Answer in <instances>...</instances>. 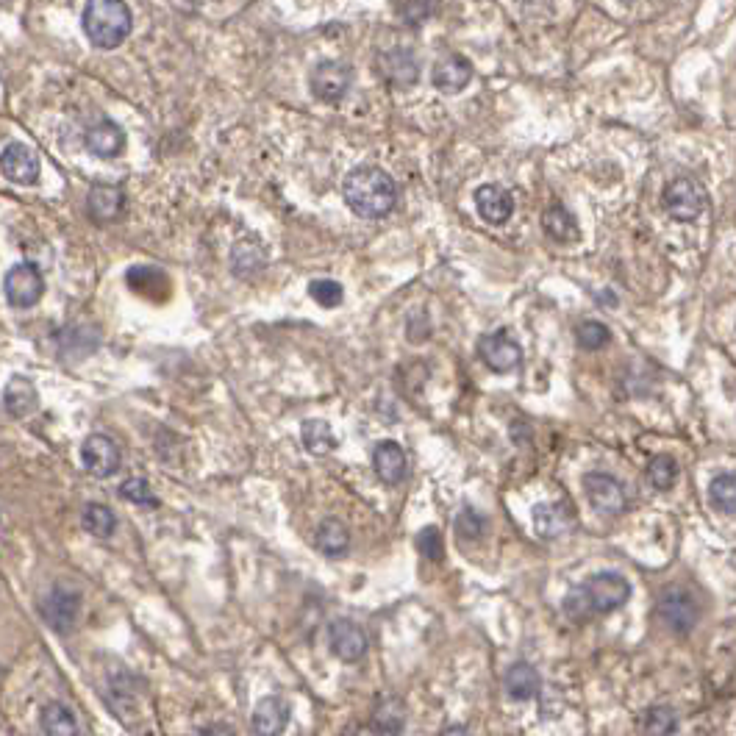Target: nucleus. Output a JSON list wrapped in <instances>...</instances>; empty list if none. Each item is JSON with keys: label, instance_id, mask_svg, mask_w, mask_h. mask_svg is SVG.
<instances>
[{"label": "nucleus", "instance_id": "37", "mask_svg": "<svg viewBox=\"0 0 736 736\" xmlns=\"http://www.w3.org/2000/svg\"><path fill=\"white\" fill-rule=\"evenodd\" d=\"M417 550L428 562H442L445 559V545H442V531L437 525H425L417 534Z\"/></svg>", "mask_w": 736, "mask_h": 736}, {"label": "nucleus", "instance_id": "30", "mask_svg": "<svg viewBox=\"0 0 736 736\" xmlns=\"http://www.w3.org/2000/svg\"><path fill=\"white\" fill-rule=\"evenodd\" d=\"M709 500H712L717 512L736 514V475L720 473L717 478H712V484H709Z\"/></svg>", "mask_w": 736, "mask_h": 736}, {"label": "nucleus", "instance_id": "10", "mask_svg": "<svg viewBox=\"0 0 736 736\" xmlns=\"http://www.w3.org/2000/svg\"><path fill=\"white\" fill-rule=\"evenodd\" d=\"M81 464H84V470L89 475H95V478H109L120 470V464H123V453H120V445L114 442L112 437H106V434H92L87 437L84 442V448H81Z\"/></svg>", "mask_w": 736, "mask_h": 736}, {"label": "nucleus", "instance_id": "12", "mask_svg": "<svg viewBox=\"0 0 736 736\" xmlns=\"http://www.w3.org/2000/svg\"><path fill=\"white\" fill-rule=\"evenodd\" d=\"M0 162H3V175L12 184L31 187L39 181V156L25 142H6Z\"/></svg>", "mask_w": 736, "mask_h": 736}, {"label": "nucleus", "instance_id": "7", "mask_svg": "<svg viewBox=\"0 0 736 736\" xmlns=\"http://www.w3.org/2000/svg\"><path fill=\"white\" fill-rule=\"evenodd\" d=\"M350 84H353V70L339 59L317 62L309 73V87L320 103H339L348 95Z\"/></svg>", "mask_w": 736, "mask_h": 736}, {"label": "nucleus", "instance_id": "20", "mask_svg": "<svg viewBox=\"0 0 736 736\" xmlns=\"http://www.w3.org/2000/svg\"><path fill=\"white\" fill-rule=\"evenodd\" d=\"M373 467L384 484H400L403 475H406V453H403L398 442L384 439L373 450Z\"/></svg>", "mask_w": 736, "mask_h": 736}, {"label": "nucleus", "instance_id": "22", "mask_svg": "<svg viewBox=\"0 0 736 736\" xmlns=\"http://www.w3.org/2000/svg\"><path fill=\"white\" fill-rule=\"evenodd\" d=\"M381 73L387 75V81L395 87H412L420 78V67L414 62L412 50H389L381 56Z\"/></svg>", "mask_w": 736, "mask_h": 736}, {"label": "nucleus", "instance_id": "19", "mask_svg": "<svg viewBox=\"0 0 736 736\" xmlns=\"http://www.w3.org/2000/svg\"><path fill=\"white\" fill-rule=\"evenodd\" d=\"M289 725V703L284 698H264L253 709V731L262 736H278L287 731Z\"/></svg>", "mask_w": 736, "mask_h": 736}, {"label": "nucleus", "instance_id": "4", "mask_svg": "<svg viewBox=\"0 0 736 736\" xmlns=\"http://www.w3.org/2000/svg\"><path fill=\"white\" fill-rule=\"evenodd\" d=\"M656 614L673 634H689L700 620V603L689 589L670 587L656 600Z\"/></svg>", "mask_w": 736, "mask_h": 736}, {"label": "nucleus", "instance_id": "29", "mask_svg": "<svg viewBox=\"0 0 736 736\" xmlns=\"http://www.w3.org/2000/svg\"><path fill=\"white\" fill-rule=\"evenodd\" d=\"M403 720H406V712H403V703L398 698L378 700V706H375L373 712V731L400 734L403 731Z\"/></svg>", "mask_w": 736, "mask_h": 736}, {"label": "nucleus", "instance_id": "13", "mask_svg": "<svg viewBox=\"0 0 736 736\" xmlns=\"http://www.w3.org/2000/svg\"><path fill=\"white\" fill-rule=\"evenodd\" d=\"M434 87L442 92V95H459L464 89L470 87L473 81V62L467 56H459V53H450L445 59H439L434 64V75H431Z\"/></svg>", "mask_w": 736, "mask_h": 736}, {"label": "nucleus", "instance_id": "32", "mask_svg": "<svg viewBox=\"0 0 736 736\" xmlns=\"http://www.w3.org/2000/svg\"><path fill=\"white\" fill-rule=\"evenodd\" d=\"M575 339L584 350H600L612 342V331L603 323H598V320H584L575 328Z\"/></svg>", "mask_w": 736, "mask_h": 736}, {"label": "nucleus", "instance_id": "11", "mask_svg": "<svg viewBox=\"0 0 736 736\" xmlns=\"http://www.w3.org/2000/svg\"><path fill=\"white\" fill-rule=\"evenodd\" d=\"M478 356L484 359L492 373H512V370H517V364L523 362V350L506 331H495V334L481 337Z\"/></svg>", "mask_w": 736, "mask_h": 736}, {"label": "nucleus", "instance_id": "18", "mask_svg": "<svg viewBox=\"0 0 736 736\" xmlns=\"http://www.w3.org/2000/svg\"><path fill=\"white\" fill-rule=\"evenodd\" d=\"M84 145H87L89 153L98 156V159H114V156H120L125 148L123 128L114 123V120H100V123H95L87 131Z\"/></svg>", "mask_w": 736, "mask_h": 736}, {"label": "nucleus", "instance_id": "34", "mask_svg": "<svg viewBox=\"0 0 736 736\" xmlns=\"http://www.w3.org/2000/svg\"><path fill=\"white\" fill-rule=\"evenodd\" d=\"M642 731L645 734H675L678 731V720H675V712L670 706H653L648 714H645V723H642Z\"/></svg>", "mask_w": 736, "mask_h": 736}, {"label": "nucleus", "instance_id": "16", "mask_svg": "<svg viewBox=\"0 0 736 736\" xmlns=\"http://www.w3.org/2000/svg\"><path fill=\"white\" fill-rule=\"evenodd\" d=\"M475 209L489 225L509 223L514 214V195L500 184H484L475 189Z\"/></svg>", "mask_w": 736, "mask_h": 736}, {"label": "nucleus", "instance_id": "28", "mask_svg": "<svg viewBox=\"0 0 736 736\" xmlns=\"http://www.w3.org/2000/svg\"><path fill=\"white\" fill-rule=\"evenodd\" d=\"M81 525H84V531L92 534V537L98 539H109L117 531V517L109 506H103V503H87L84 506V514H81Z\"/></svg>", "mask_w": 736, "mask_h": 736}, {"label": "nucleus", "instance_id": "2", "mask_svg": "<svg viewBox=\"0 0 736 736\" xmlns=\"http://www.w3.org/2000/svg\"><path fill=\"white\" fill-rule=\"evenodd\" d=\"M631 598V584L620 573H598L567 592L564 614L573 623H587L595 614H609Z\"/></svg>", "mask_w": 736, "mask_h": 736}, {"label": "nucleus", "instance_id": "26", "mask_svg": "<svg viewBox=\"0 0 736 736\" xmlns=\"http://www.w3.org/2000/svg\"><path fill=\"white\" fill-rule=\"evenodd\" d=\"M300 439H303V448L312 456H328L339 445L337 437H334V428L325 420H306L300 425Z\"/></svg>", "mask_w": 736, "mask_h": 736}, {"label": "nucleus", "instance_id": "17", "mask_svg": "<svg viewBox=\"0 0 736 736\" xmlns=\"http://www.w3.org/2000/svg\"><path fill=\"white\" fill-rule=\"evenodd\" d=\"M534 531L542 539H562L573 531V512L564 503L534 506Z\"/></svg>", "mask_w": 736, "mask_h": 736}, {"label": "nucleus", "instance_id": "27", "mask_svg": "<svg viewBox=\"0 0 736 736\" xmlns=\"http://www.w3.org/2000/svg\"><path fill=\"white\" fill-rule=\"evenodd\" d=\"M542 228H545V234L550 239H556V242H575V239L581 237L578 234V223H575V217L564 206H548L545 214H542Z\"/></svg>", "mask_w": 736, "mask_h": 736}, {"label": "nucleus", "instance_id": "24", "mask_svg": "<svg viewBox=\"0 0 736 736\" xmlns=\"http://www.w3.org/2000/svg\"><path fill=\"white\" fill-rule=\"evenodd\" d=\"M314 542H317V550L328 556V559H342L350 548V534L345 525L334 520V517H328L320 523L317 528V534H314Z\"/></svg>", "mask_w": 736, "mask_h": 736}, {"label": "nucleus", "instance_id": "5", "mask_svg": "<svg viewBox=\"0 0 736 736\" xmlns=\"http://www.w3.org/2000/svg\"><path fill=\"white\" fill-rule=\"evenodd\" d=\"M709 206V195L695 178H675L664 189V212L678 223H692Z\"/></svg>", "mask_w": 736, "mask_h": 736}, {"label": "nucleus", "instance_id": "6", "mask_svg": "<svg viewBox=\"0 0 736 736\" xmlns=\"http://www.w3.org/2000/svg\"><path fill=\"white\" fill-rule=\"evenodd\" d=\"M3 292H6V303L12 309H31L45 295V278L34 264L20 262L14 264L3 278Z\"/></svg>", "mask_w": 736, "mask_h": 736}, {"label": "nucleus", "instance_id": "31", "mask_svg": "<svg viewBox=\"0 0 736 736\" xmlns=\"http://www.w3.org/2000/svg\"><path fill=\"white\" fill-rule=\"evenodd\" d=\"M648 481L659 492H667V489L675 487V481H678V462H675L670 453H659V456L650 459Z\"/></svg>", "mask_w": 736, "mask_h": 736}, {"label": "nucleus", "instance_id": "14", "mask_svg": "<svg viewBox=\"0 0 736 736\" xmlns=\"http://www.w3.org/2000/svg\"><path fill=\"white\" fill-rule=\"evenodd\" d=\"M128 198L120 187L114 184H95L87 195V214L95 223H117L125 214Z\"/></svg>", "mask_w": 736, "mask_h": 736}, {"label": "nucleus", "instance_id": "15", "mask_svg": "<svg viewBox=\"0 0 736 736\" xmlns=\"http://www.w3.org/2000/svg\"><path fill=\"white\" fill-rule=\"evenodd\" d=\"M328 645L334 650V656L342 662H359L367 653V637L359 625L353 620H334L328 628Z\"/></svg>", "mask_w": 736, "mask_h": 736}, {"label": "nucleus", "instance_id": "35", "mask_svg": "<svg viewBox=\"0 0 736 736\" xmlns=\"http://www.w3.org/2000/svg\"><path fill=\"white\" fill-rule=\"evenodd\" d=\"M484 531H487V517L481 512H475L473 506H464L459 517H456V534H459V539L475 542V539H481Z\"/></svg>", "mask_w": 736, "mask_h": 736}, {"label": "nucleus", "instance_id": "25", "mask_svg": "<svg viewBox=\"0 0 736 736\" xmlns=\"http://www.w3.org/2000/svg\"><path fill=\"white\" fill-rule=\"evenodd\" d=\"M39 723H42V731L50 736H75L81 734V728H78V720H75V714L59 703V700H53L48 706H42V714H39Z\"/></svg>", "mask_w": 736, "mask_h": 736}, {"label": "nucleus", "instance_id": "9", "mask_svg": "<svg viewBox=\"0 0 736 736\" xmlns=\"http://www.w3.org/2000/svg\"><path fill=\"white\" fill-rule=\"evenodd\" d=\"M584 492H587L592 509L606 517H617L625 512V489L623 484L609 473H589L584 475Z\"/></svg>", "mask_w": 736, "mask_h": 736}, {"label": "nucleus", "instance_id": "1", "mask_svg": "<svg viewBox=\"0 0 736 736\" xmlns=\"http://www.w3.org/2000/svg\"><path fill=\"white\" fill-rule=\"evenodd\" d=\"M342 198L356 217L384 220L398 203V187H395V178L387 170H381L375 164H362V167H356L345 175Z\"/></svg>", "mask_w": 736, "mask_h": 736}, {"label": "nucleus", "instance_id": "21", "mask_svg": "<svg viewBox=\"0 0 736 736\" xmlns=\"http://www.w3.org/2000/svg\"><path fill=\"white\" fill-rule=\"evenodd\" d=\"M503 687H506V695L512 700H534L542 689V678H539L537 667H531L528 662H517L506 670V678H503Z\"/></svg>", "mask_w": 736, "mask_h": 736}, {"label": "nucleus", "instance_id": "33", "mask_svg": "<svg viewBox=\"0 0 736 736\" xmlns=\"http://www.w3.org/2000/svg\"><path fill=\"white\" fill-rule=\"evenodd\" d=\"M309 295H312L323 309H337L339 303L345 300V289H342V284L334 281V278H317V281L309 284Z\"/></svg>", "mask_w": 736, "mask_h": 736}, {"label": "nucleus", "instance_id": "3", "mask_svg": "<svg viewBox=\"0 0 736 736\" xmlns=\"http://www.w3.org/2000/svg\"><path fill=\"white\" fill-rule=\"evenodd\" d=\"M81 25L87 39L100 50H114L123 45L131 28H134V14L128 9L125 0H87Z\"/></svg>", "mask_w": 736, "mask_h": 736}, {"label": "nucleus", "instance_id": "23", "mask_svg": "<svg viewBox=\"0 0 736 736\" xmlns=\"http://www.w3.org/2000/svg\"><path fill=\"white\" fill-rule=\"evenodd\" d=\"M3 403H6V412L12 417H28L31 412H37L39 406L37 387L23 375H14L6 392H3Z\"/></svg>", "mask_w": 736, "mask_h": 736}, {"label": "nucleus", "instance_id": "36", "mask_svg": "<svg viewBox=\"0 0 736 736\" xmlns=\"http://www.w3.org/2000/svg\"><path fill=\"white\" fill-rule=\"evenodd\" d=\"M117 492H120V498L134 503V506H159V498L153 495V489L145 478H128L117 487Z\"/></svg>", "mask_w": 736, "mask_h": 736}, {"label": "nucleus", "instance_id": "8", "mask_svg": "<svg viewBox=\"0 0 736 736\" xmlns=\"http://www.w3.org/2000/svg\"><path fill=\"white\" fill-rule=\"evenodd\" d=\"M39 612L45 617V623L56 631V634H70L78 623L81 614V595L70 587H53L42 600Z\"/></svg>", "mask_w": 736, "mask_h": 736}]
</instances>
